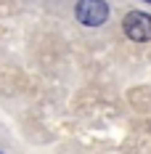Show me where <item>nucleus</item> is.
<instances>
[{
  "instance_id": "f03ea898",
  "label": "nucleus",
  "mask_w": 151,
  "mask_h": 154,
  "mask_svg": "<svg viewBox=\"0 0 151 154\" xmlns=\"http://www.w3.org/2000/svg\"><path fill=\"white\" fill-rule=\"evenodd\" d=\"M74 16L82 27H101L109 19V5L106 0H77Z\"/></svg>"
},
{
  "instance_id": "f257e3e1",
  "label": "nucleus",
  "mask_w": 151,
  "mask_h": 154,
  "mask_svg": "<svg viewBox=\"0 0 151 154\" xmlns=\"http://www.w3.org/2000/svg\"><path fill=\"white\" fill-rule=\"evenodd\" d=\"M122 32L133 43H149L151 40V16L146 11H130V14H125Z\"/></svg>"
},
{
  "instance_id": "7ed1b4c3",
  "label": "nucleus",
  "mask_w": 151,
  "mask_h": 154,
  "mask_svg": "<svg viewBox=\"0 0 151 154\" xmlns=\"http://www.w3.org/2000/svg\"><path fill=\"white\" fill-rule=\"evenodd\" d=\"M146 3H151V0H146Z\"/></svg>"
},
{
  "instance_id": "20e7f679",
  "label": "nucleus",
  "mask_w": 151,
  "mask_h": 154,
  "mask_svg": "<svg viewBox=\"0 0 151 154\" xmlns=\"http://www.w3.org/2000/svg\"><path fill=\"white\" fill-rule=\"evenodd\" d=\"M0 154H3V152H0Z\"/></svg>"
}]
</instances>
